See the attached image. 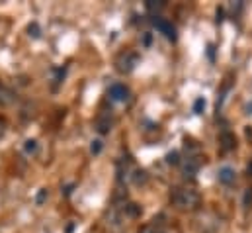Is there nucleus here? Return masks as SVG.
<instances>
[{
	"label": "nucleus",
	"instance_id": "nucleus-13",
	"mask_svg": "<svg viewBox=\"0 0 252 233\" xmlns=\"http://www.w3.org/2000/svg\"><path fill=\"white\" fill-rule=\"evenodd\" d=\"M166 161H168L170 165H178V163H180V159H178V153H176V151H174V153H170Z\"/></svg>",
	"mask_w": 252,
	"mask_h": 233
},
{
	"label": "nucleus",
	"instance_id": "nucleus-2",
	"mask_svg": "<svg viewBox=\"0 0 252 233\" xmlns=\"http://www.w3.org/2000/svg\"><path fill=\"white\" fill-rule=\"evenodd\" d=\"M114 65H116V71H118V73L129 75V73H133L135 67L139 65V55L133 53V51H124V53H120V55L116 57Z\"/></svg>",
	"mask_w": 252,
	"mask_h": 233
},
{
	"label": "nucleus",
	"instance_id": "nucleus-3",
	"mask_svg": "<svg viewBox=\"0 0 252 233\" xmlns=\"http://www.w3.org/2000/svg\"><path fill=\"white\" fill-rule=\"evenodd\" d=\"M152 24H154V27H156V29H158L166 39H170V41H174V39H176V27H174L168 20H164V18H160V16H154Z\"/></svg>",
	"mask_w": 252,
	"mask_h": 233
},
{
	"label": "nucleus",
	"instance_id": "nucleus-17",
	"mask_svg": "<svg viewBox=\"0 0 252 233\" xmlns=\"http://www.w3.org/2000/svg\"><path fill=\"white\" fill-rule=\"evenodd\" d=\"M4 133H6V122H4V118H0V139L4 137Z\"/></svg>",
	"mask_w": 252,
	"mask_h": 233
},
{
	"label": "nucleus",
	"instance_id": "nucleus-11",
	"mask_svg": "<svg viewBox=\"0 0 252 233\" xmlns=\"http://www.w3.org/2000/svg\"><path fill=\"white\" fill-rule=\"evenodd\" d=\"M24 149H25V153H35V149H37V141H35V139H27V141H25V145H24Z\"/></svg>",
	"mask_w": 252,
	"mask_h": 233
},
{
	"label": "nucleus",
	"instance_id": "nucleus-7",
	"mask_svg": "<svg viewBox=\"0 0 252 233\" xmlns=\"http://www.w3.org/2000/svg\"><path fill=\"white\" fill-rule=\"evenodd\" d=\"M217 179H219V182L221 184H233L235 181H237V173H235V169H231V167H223V169H219V173H217Z\"/></svg>",
	"mask_w": 252,
	"mask_h": 233
},
{
	"label": "nucleus",
	"instance_id": "nucleus-9",
	"mask_svg": "<svg viewBox=\"0 0 252 233\" xmlns=\"http://www.w3.org/2000/svg\"><path fill=\"white\" fill-rule=\"evenodd\" d=\"M14 100H16V94L10 88L0 84V106H10V104H14Z\"/></svg>",
	"mask_w": 252,
	"mask_h": 233
},
{
	"label": "nucleus",
	"instance_id": "nucleus-20",
	"mask_svg": "<svg viewBox=\"0 0 252 233\" xmlns=\"http://www.w3.org/2000/svg\"><path fill=\"white\" fill-rule=\"evenodd\" d=\"M249 175H252V163L249 165Z\"/></svg>",
	"mask_w": 252,
	"mask_h": 233
},
{
	"label": "nucleus",
	"instance_id": "nucleus-14",
	"mask_svg": "<svg viewBox=\"0 0 252 233\" xmlns=\"http://www.w3.org/2000/svg\"><path fill=\"white\" fill-rule=\"evenodd\" d=\"M147 8H149V10H160V8H164V4H162V2H160V4H154L152 0H149V2H147Z\"/></svg>",
	"mask_w": 252,
	"mask_h": 233
},
{
	"label": "nucleus",
	"instance_id": "nucleus-15",
	"mask_svg": "<svg viewBox=\"0 0 252 233\" xmlns=\"http://www.w3.org/2000/svg\"><path fill=\"white\" fill-rule=\"evenodd\" d=\"M29 35H33V37H37V35H39V27H37V24L29 26Z\"/></svg>",
	"mask_w": 252,
	"mask_h": 233
},
{
	"label": "nucleus",
	"instance_id": "nucleus-1",
	"mask_svg": "<svg viewBox=\"0 0 252 233\" xmlns=\"http://www.w3.org/2000/svg\"><path fill=\"white\" fill-rule=\"evenodd\" d=\"M170 204L180 212H194L202 204V196L198 190L190 186H178L170 194Z\"/></svg>",
	"mask_w": 252,
	"mask_h": 233
},
{
	"label": "nucleus",
	"instance_id": "nucleus-10",
	"mask_svg": "<svg viewBox=\"0 0 252 233\" xmlns=\"http://www.w3.org/2000/svg\"><path fill=\"white\" fill-rule=\"evenodd\" d=\"M235 145H237L235 135L229 133V131H223L221 133V147H223V151H231V149H235Z\"/></svg>",
	"mask_w": 252,
	"mask_h": 233
},
{
	"label": "nucleus",
	"instance_id": "nucleus-8",
	"mask_svg": "<svg viewBox=\"0 0 252 233\" xmlns=\"http://www.w3.org/2000/svg\"><path fill=\"white\" fill-rule=\"evenodd\" d=\"M164 216H158V218H154L151 224H147L145 228H141L139 233H164Z\"/></svg>",
	"mask_w": 252,
	"mask_h": 233
},
{
	"label": "nucleus",
	"instance_id": "nucleus-5",
	"mask_svg": "<svg viewBox=\"0 0 252 233\" xmlns=\"http://www.w3.org/2000/svg\"><path fill=\"white\" fill-rule=\"evenodd\" d=\"M114 128V116L110 112H102L98 118H96V131L100 135H108Z\"/></svg>",
	"mask_w": 252,
	"mask_h": 233
},
{
	"label": "nucleus",
	"instance_id": "nucleus-18",
	"mask_svg": "<svg viewBox=\"0 0 252 233\" xmlns=\"http://www.w3.org/2000/svg\"><path fill=\"white\" fill-rule=\"evenodd\" d=\"M249 202L252 204V188H249V192H247V196H245V204L249 206Z\"/></svg>",
	"mask_w": 252,
	"mask_h": 233
},
{
	"label": "nucleus",
	"instance_id": "nucleus-16",
	"mask_svg": "<svg viewBox=\"0 0 252 233\" xmlns=\"http://www.w3.org/2000/svg\"><path fill=\"white\" fill-rule=\"evenodd\" d=\"M45 198H47V190H45V188H43V190H41V192H39V196H37V204H39V206H41V204H43V200H45Z\"/></svg>",
	"mask_w": 252,
	"mask_h": 233
},
{
	"label": "nucleus",
	"instance_id": "nucleus-4",
	"mask_svg": "<svg viewBox=\"0 0 252 233\" xmlns=\"http://www.w3.org/2000/svg\"><path fill=\"white\" fill-rule=\"evenodd\" d=\"M108 96H110V100H114V102H129V98H131V92H129V88H127L126 84H112L110 86V90H108Z\"/></svg>",
	"mask_w": 252,
	"mask_h": 233
},
{
	"label": "nucleus",
	"instance_id": "nucleus-6",
	"mask_svg": "<svg viewBox=\"0 0 252 233\" xmlns=\"http://www.w3.org/2000/svg\"><path fill=\"white\" fill-rule=\"evenodd\" d=\"M200 167H202V161H200L198 157H192V155H190V157H186V161H184V165H182V171H184L186 177H194Z\"/></svg>",
	"mask_w": 252,
	"mask_h": 233
},
{
	"label": "nucleus",
	"instance_id": "nucleus-19",
	"mask_svg": "<svg viewBox=\"0 0 252 233\" xmlns=\"http://www.w3.org/2000/svg\"><path fill=\"white\" fill-rule=\"evenodd\" d=\"M202 106H205V102H203V100H198V102H196V108H194V110H196V112L200 114V110H202Z\"/></svg>",
	"mask_w": 252,
	"mask_h": 233
},
{
	"label": "nucleus",
	"instance_id": "nucleus-12",
	"mask_svg": "<svg viewBox=\"0 0 252 233\" xmlns=\"http://www.w3.org/2000/svg\"><path fill=\"white\" fill-rule=\"evenodd\" d=\"M90 151H92V155H98V153L102 151V141H100V139L92 141V145H90Z\"/></svg>",
	"mask_w": 252,
	"mask_h": 233
}]
</instances>
